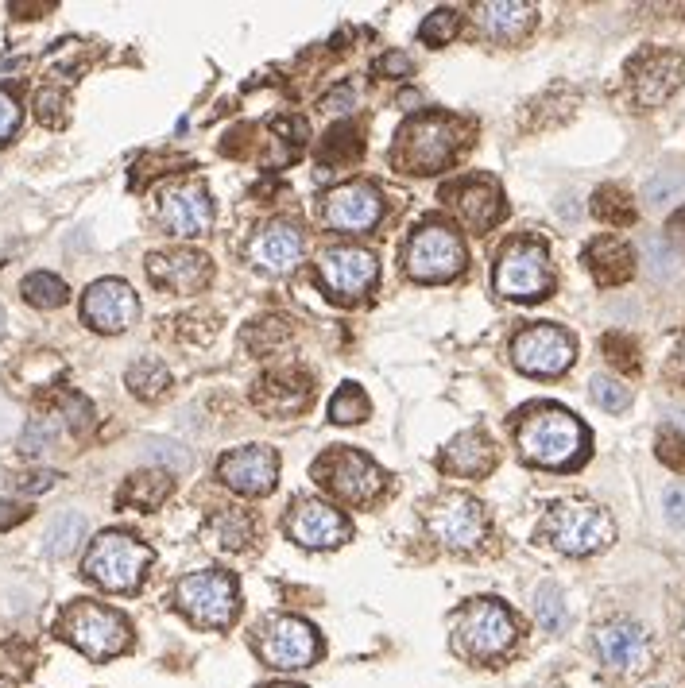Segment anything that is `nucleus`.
<instances>
[{"label": "nucleus", "instance_id": "obj_1", "mask_svg": "<svg viewBox=\"0 0 685 688\" xmlns=\"http://www.w3.org/2000/svg\"><path fill=\"white\" fill-rule=\"evenodd\" d=\"M469 144V124L446 113L411 116L391 147V167L403 174H438Z\"/></svg>", "mask_w": 685, "mask_h": 688}, {"label": "nucleus", "instance_id": "obj_2", "mask_svg": "<svg viewBox=\"0 0 685 688\" xmlns=\"http://www.w3.org/2000/svg\"><path fill=\"white\" fill-rule=\"evenodd\" d=\"M519 457L538 468H573L589 453V430L562 406H531L515 426Z\"/></svg>", "mask_w": 685, "mask_h": 688}, {"label": "nucleus", "instance_id": "obj_3", "mask_svg": "<svg viewBox=\"0 0 685 688\" xmlns=\"http://www.w3.org/2000/svg\"><path fill=\"white\" fill-rule=\"evenodd\" d=\"M59 634L90 661H109L128 650L132 631H128V619L113 611V607H101L93 600L70 603L59 615Z\"/></svg>", "mask_w": 685, "mask_h": 688}, {"label": "nucleus", "instance_id": "obj_4", "mask_svg": "<svg viewBox=\"0 0 685 688\" xmlns=\"http://www.w3.org/2000/svg\"><path fill=\"white\" fill-rule=\"evenodd\" d=\"M496 294H504L511 302H538L546 298L554 287V267H550V252L546 244L535 236H515L507 240L496 256Z\"/></svg>", "mask_w": 685, "mask_h": 688}, {"label": "nucleus", "instance_id": "obj_5", "mask_svg": "<svg viewBox=\"0 0 685 688\" xmlns=\"http://www.w3.org/2000/svg\"><path fill=\"white\" fill-rule=\"evenodd\" d=\"M542 538L554 545L558 553H569V557H589V553H600L604 545H612L616 538V522L608 511H600L593 503H554L546 518H542Z\"/></svg>", "mask_w": 685, "mask_h": 688}, {"label": "nucleus", "instance_id": "obj_6", "mask_svg": "<svg viewBox=\"0 0 685 688\" xmlns=\"http://www.w3.org/2000/svg\"><path fill=\"white\" fill-rule=\"evenodd\" d=\"M515 619L500 600H473L457 611L453 646L469 661H500L515 646Z\"/></svg>", "mask_w": 685, "mask_h": 688}, {"label": "nucleus", "instance_id": "obj_7", "mask_svg": "<svg viewBox=\"0 0 685 688\" xmlns=\"http://www.w3.org/2000/svg\"><path fill=\"white\" fill-rule=\"evenodd\" d=\"M175 607L206 631H225L240 611V592L237 580L221 569H202V573H186L175 584Z\"/></svg>", "mask_w": 685, "mask_h": 688}, {"label": "nucleus", "instance_id": "obj_8", "mask_svg": "<svg viewBox=\"0 0 685 688\" xmlns=\"http://www.w3.org/2000/svg\"><path fill=\"white\" fill-rule=\"evenodd\" d=\"M151 565V549L136 542L124 530H109L90 545L86 553V576L93 584H101L105 592H136L144 584V573Z\"/></svg>", "mask_w": 685, "mask_h": 688}, {"label": "nucleus", "instance_id": "obj_9", "mask_svg": "<svg viewBox=\"0 0 685 688\" xmlns=\"http://www.w3.org/2000/svg\"><path fill=\"white\" fill-rule=\"evenodd\" d=\"M314 480L333 491L341 503H353V507L372 503L388 484L384 468L372 457H364L360 449H349V445H333L314 460Z\"/></svg>", "mask_w": 685, "mask_h": 688}, {"label": "nucleus", "instance_id": "obj_10", "mask_svg": "<svg viewBox=\"0 0 685 688\" xmlns=\"http://www.w3.org/2000/svg\"><path fill=\"white\" fill-rule=\"evenodd\" d=\"M403 263H407V275L418 283H446V279H457L465 271L469 256H465L461 236L449 225H422L407 240Z\"/></svg>", "mask_w": 685, "mask_h": 688}, {"label": "nucleus", "instance_id": "obj_11", "mask_svg": "<svg viewBox=\"0 0 685 688\" xmlns=\"http://www.w3.org/2000/svg\"><path fill=\"white\" fill-rule=\"evenodd\" d=\"M256 650H260V658L268 661L271 669L295 673V669H306V665L318 661L322 638H318V631L306 619H298V615H275V619H268L256 631Z\"/></svg>", "mask_w": 685, "mask_h": 688}, {"label": "nucleus", "instance_id": "obj_12", "mask_svg": "<svg viewBox=\"0 0 685 688\" xmlns=\"http://www.w3.org/2000/svg\"><path fill=\"white\" fill-rule=\"evenodd\" d=\"M426 530L446 545V549H477L488 534V515L473 495H461V491H449L438 495L426 511Z\"/></svg>", "mask_w": 685, "mask_h": 688}, {"label": "nucleus", "instance_id": "obj_13", "mask_svg": "<svg viewBox=\"0 0 685 688\" xmlns=\"http://www.w3.org/2000/svg\"><path fill=\"white\" fill-rule=\"evenodd\" d=\"M380 263L368 248L357 244H333L318 256V279L326 283V290L337 302H357L368 290L376 287Z\"/></svg>", "mask_w": 685, "mask_h": 688}, {"label": "nucleus", "instance_id": "obj_14", "mask_svg": "<svg viewBox=\"0 0 685 688\" xmlns=\"http://www.w3.org/2000/svg\"><path fill=\"white\" fill-rule=\"evenodd\" d=\"M685 78V62L678 51H662V47H647L627 62V86L635 105L643 109H655L662 101L674 97V89L682 86Z\"/></svg>", "mask_w": 685, "mask_h": 688}, {"label": "nucleus", "instance_id": "obj_15", "mask_svg": "<svg viewBox=\"0 0 685 688\" xmlns=\"http://www.w3.org/2000/svg\"><path fill=\"white\" fill-rule=\"evenodd\" d=\"M577 356V344L558 325H527L511 341V360L527 375H562Z\"/></svg>", "mask_w": 685, "mask_h": 688}, {"label": "nucleus", "instance_id": "obj_16", "mask_svg": "<svg viewBox=\"0 0 685 688\" xmlns=\"http://www.w3.org/2000/svg\"><path fill=\"white\" fill-rule=\"evenodd\" d=\"M384 217V198L372 182H341L322 198V221L333 232H368Z\"/></svg>", "mask_w": 685, "mask_h": 688}, {"label": "nucleus", "instance_id": "obj_17", "mask_svg": "<svg viewBox=\"0 0 685 688\" xmlns=\"http://www.w3.org/2000/svg\"><path fill=\"white\" fill-rule=\"evenodd\" d=\"M442 201H449V209L461 217V225L473 232H488L507 213L504 190L492 178H484V174L449 182L442 190Z\"/></svg>", "mask_w": 685, "mask_h": 688}, {"label": "nucleus", "instance_id": "obj_18", "mask_svg": "<svg viewBox=\"0 0 685 688\" xmlns=\"http://www.w3.org/2000/svg\"><path fill=\"white\" fill-rule=\"evenodd\" d=\"M159 221L175 236H182V240H194V236L209 232V225H213V201H209L206 186L194 182V178L171 182L159 194Z\"/></svg>", "mask_w": 685, "mask_h": 688}, {"label": "nucleus", "instance_id": "obj_19", "mask_svg": "<svg viewBox=\"0 0 685 688\" xmlns=\"http://www.w3.org/2000/svg\"><path fill=\"white\" fill-rule=\"evenodd\" d=\"M287 534L302 549H333L353 538V522L322 499H298L287 511Z\"/></svg>", "mask_w": 685, "mask_h": 688}, {"label": "nucleus", "instance_id": "obj_20", "mask_svg": "<svg viewBox=\"0 0 685 688\" xmlns=\"http://www.w3.org/2000/svg\"><path fill=\"white\" fill-rule=\"evenodd\" d=\"M217 480L240 495H268L279 480V457L268 445H240L221 457Z\"/></svg>", "mask_w": 685, "mask_h": 688}, {"label": "nucleus", "instance_id": "obj_21", "mask_svg": "<svg viewBox=\"0 0 685 688\" xmlns=\"http://www.w3.org/2000/svg\"><path fill=\"white\" fill-rule=\"evenodd\" d=\"M140 314L136 290L124 279H97L86 294H82V317L86 325L97 333H124Z\"/></svg>", "mask_w": 685, "mask_h": 688}, {"label": "nucleus", "instance_id": "obj_22", "mask_svg": "<svg viewBox=\"0 0 685 688\" xmlns=\"http://www.w3.org/2000/svg\"><path fill=\"white\" fill-rule=\"evenodd\" d=\"M306 256V236L295 221H268L248 240V259L264 275H287Z\"/></svg>", "mask_w": 685, "mask_h": 688}, {"label": "nucleus", "instance_id": "obj_23", "mask_svg": "<svg viewBox=\"0 0 685 688\" xmlns=\"http://www.w3.org/2000/svg\"><path fill=\"white\" fill-rule=\"evenodd\" d=\"M596 654H600V661L608 669H616V673H639V669L651 665L655 650H651V638H647V631L639 623L612 619V623H604L596 631Z\"/></svg>", "mask_w": 685, "mask_h": 688}, {"label": "nucleus", "instance_id": "obj_24", "mask_svg": "<svg viewBox=\"0 0 685 688\" xmlns=\"http://www.w3.org/2000/svg\"><path fill=\"white\" fill-rule=\"evenodd\" d=\"M310 395H314V379L298 368H279V372H268L264 379H256L252 387V402L271 414V418H291V414H302L310 406Z\"/></svg>", "mask_w": 685, "mask_h": 688}, {"label": "nucleus", "instance_id": "obj_25", "mask_svg": "<svg viewBox=\"0 0 685 688\" xmlns=\"http://www.w3.org/2000/svg\"><path fill=\"white\" fill-rule=\"evenodd\" d=\"M148 275L155 287L175 290V294H198L209 283L213 267H209V256H202V252L171 248V252H151Z\"/></svg>", "mask_w": 685, "mask_h": 688}, {"label": "nucleus", "instance_id": "obj_26", "mask_svg": "<svg viewBox=\"0 0 685 688\" xmlns=\"http://www.w3.org/2000/svg\"><path fill=\"white\" fill-rule=\"evenodd\" d=\"M438 464H442V472H449V476L480 480V476H488L496 468V445H492V437L484 430H465L442 449Z\"/></svg>", "mask_w": 685, "mask_h": 688}, {"label": "nucleus", "instance_id": "obj_27", "mask_svg": "<svg viewBox=\"0 0 685 688\" xmlns=\"http://www.w3.org/2000/svg\"><path fill=\"white\" fill-rule=\"evenodd\" d=\"M473 20H477L484 39H492V43H519L527 31L535 28L538 8L535 4H523V0H492V4H477Z\"/></svg>", "mask_w": 685, "mask_h": 688}, {"label": "nucleus", "instance_id": "obj_28", "mask_svg": "<svg viewBox=\"0 0 685 688\" xmlns=\"http://www.w3.org/2000/svg\"><path fill=\"white\" fill-rule=\"evenodd\" d=\"M585 267L600 287H620L635 275V252L616 236H596L585 248Z\"/></svg>", "mask_w": 685, "mask_h": 688}, {"label": "nucleus", "instance_id": "obj_29", "mask_svg": "<svg viewBox=\"0 0 685 688\" xmlns=\"http://www.w3.org/2000/svg\"><path fill=\"white\" fill-rule=\"evenodd\" d=\"M256 530H260V522H256V515L252 511H244V507H225V511H213L206 522V542L213 545V549H225V553H240V549H248V545L256 542Z\"/></svg>", "mask_w": 685, "mask_h": 688}, {"label": "nucleus", "instance_id": "obj_30", "mask_svg": "<svg viewBox=\"0 0 685 688\" xmlns=\"http://www.w3.org/2000/svg\"><path fill=\"white\" fill-rule=\"evenodd\" d=\"M171 472H163V468H151V472H132L128 480H124V488H120L117 503L120 507H140V511H155L167 495H171Z\"/></svg>", "mask_w": 685, "mask_h": 688}, {"label": "nucleus", "instance_id": "obj_31", "mask_svg": "<svg viewBox=\"0 0 685 688\" xmlns=\"http://www.w3.org/2000/svg\"><path fill=\"white\" fill-rule=\"evenodd\" d=\"M124 383H128V391H132L136 399L155 402V399H163V395H167V387H171V372H167V364H163V360L144 356V360H136V364L128 368Z\"/></svg>", "mask_w": 685, "mask_h": 688}, {"label": "nucleus", "instance_id": "obj_32", "mask_svg": "<svg viewBox=\"0 0 685 688\" xmlns=\"http://www.w3.org/2000/svg\"><path fill=\"white\" fill-rule=\"evenodd\" d=\"M82 538H86V518L78 515V511H62V515L47 526V534H43V553H47V557H66V553L78 549Z\"/></svg>", "mask_w": 685, "mask_h": 688}, {"label": "nucleus", "instance_id": "obj_33", "mask_svg": "<svg viewBox=\"0 0 685 688\" xmlns=\"http://www.w3.org/2000/svg\"><path fill=\"white\" fill-rule=\"evenodd\" d=\"M360 151H364V140H360L357 124H337V128H329L326 132L318 159H322L326 167H341V163L360 159Z\"/></svg>", "mask_w": 685, "mask_h": 688}, {"label": "nucleus", "instance_id": "obj_34", "mask_svg": "<svg viewBox=\"0 0 685 688\" xmlns=\"http://www.w3.org/2000/svg\"><path fill=\"white\" fill-rule=\"evenodd\" d=\"M20 294H24V302L35 306V310H59L62 302L70 298L66 283H62L59 275H51V271H35V275H28L24 287H20Z\"/></svg>", "mask_w": 685, "mask_h": 688}, {"label": "nucleus", "instance_id": "obj_35", "mask_svg": "<svg viewBox=\"0 0 685 688\" xmlns=\"http://www.w3.org/2000/svg\"><path fill=\"white\" fill-rule=\"evenodd\" d=\"M535 619L542 631L550 634H562L569 623V611H566V596L558 584H542L535 592Z\"/></svg>", "mask_w": 685, "mask_h": 688}, {"label": "nucleus", "instance_id": "obj_36", "mask_svg": "<svg viewBox=\"0 0 685 688\" xmlns=\"http://www.w3.org/2000/svg\"><path fill=\"white\" fill-rule=\"evenodd\" d=\"M372 414V402H368V395L360 391L357 383H345L337 395H333V402H329V418L337 422V426H357V422H364Z\"/></svg>", "mask_w": 685, "mask_h": 688}, {"label": "nucleus", "instance_id": "obj_37", "mask_svg": "<svg viewBox=\"0 0 685 688\" xmlns=\"http://www.w3.org/2000/svg\"><path fill=\"white\" fill-rule=\"evenodd\" d=\"M593 213L604 225H620V229L635 221V205L620 186H600L593 194Z\"/></svg>", "mask_w": 685, "mask_h": 688}, {"label": "nucleus", "instance_id": "obj_38", "mask_svg": "<svg viewBox=\"0 0 685 688\" xmlns=\"http://www.w3.org/2000/svg\"><path fill=\"white\" fill-rule=\"evenodd\" d=\"M457 28H461V12H457V8H434V12L422 20L418 39H422L426 47H446L449 39L457 35Z\"/></svg>", "mask_w": 685, "mask_h": 688}, {"label": "nucleus", "instance_id": "obj_39", "mask_svg": "<svg viewBox=\"0 0 685 688\" xmlns=\"http://www.w3.org/2000/svg\"><path fill=\"white\" fill-rule=\"evenodd\" d=\"M589 391H593V402L600 406V410H612V414H620V410H627V406H631V387H624L616 375H593Z\"/></svg>", "mask_w": 685, "mask_h": 688}, {"label": "nucleus", "instance_id": "obj_40", "mask_svg": "<svg viewBox=\"0 0 685 688\" xmlns=\"http://www.w3.org/2000/svg\"><path fill=\"white\" fill-rule=\"evenodd\" d=\"M55 441H59V422L55 418H35V422H28V430L20 433V453L39 457V453L55 449Z\"/></svg>", "mask_w": 685, "mask_h": 688}, {"label": "nucleus", "instance_id": "obj_41", "mask_svg": "<svg viewBox=\"0 0 685 688\" xmlns=\"http://www.w3.org/2000/svg\"><path fill=\"white\" fill-rule=\"evenodd\" d=\"M31 673V650L20 642H4L0 646V685H16Z\"/></svg>", "mask_w": 685, "mask_h": 688}, {"label": "nucleus", "instance_id": "obj_42", "mask_svg": "<svg viewBox=\"0 0 685 688\" xmlns=\"http://www.w3.org/2000/svg\"><path fill=\"white\" fill-rule=\"evenodd\" d=\"M685 198V174L682 171H658L651 182H647V201L662 209L670 201H682Z\"/></svg>", "mask_w": 685, "mask_h": 688}, {"label": "nucleus", "instance_id": "obj_43", "mask_svg": "<svg viewBox=\"0 0 685 688\" xmlns=\"http://www.w3.org/2000/svg\"><path fill=\"white\" fill-rule=\"evenodd\" d=\"M275 321H279V317H271V321H252V325H248V333H244V344H248V348H260V352H271L275 344H283L287 337H291V325L283 321V325L271 333V325H275Z\"/></svg>", "mask_w": 685, "mask_h": 688}, {"label": "nucleus", "instance_id": "obj_44", "mask_svg": "<svg viewBox=\"0 0 685 688\" xmlns=\"http://www.w3.org/2000/svg\"><path fill=\"white\" fill-rule=\"evenodd\" d=\"M604 352H608V360H612L620 372H639V348H635L631 337H624V333H608V337H604Z\"/></svg>", "mask_w": 685, "mask_h": 688}, {"label": "nucleus", "instance_id": "obj_45", "mask_svg": "<svg viewBox=\"0 0 685 688\" xmlns=\"http://www.w3.org/2000/svg\"><path fill=\"white\" fill-rule=\"evenodd\" d=\"M658 460L674 472H685V437L678 430H662L658 433Z\"/></svg>", "mask_w": 685, "mask_h": 688}, {"label": "nucleus", "instance_id": "obj_46", "mask_svg": "<svg viewBox=\"0 0 685 688\" xmlns=\"http://www.w3.org/2000/svg\"><path fill=\"white\" fill-rule=\"evenodd\" d=\"M62 418L74 433H86L93 426V406L82 395H62Z\"/></svg>", "mask_w": 685, "mask_h": 688}, {"label": "nucleus", "instance_id": "obj_47", "mask_svg": "<svg viewBox=\"0 0 685 688\" xmlns=\"http://www.w3.org/2000/svg\"><path fill=\"white\" fill-rule=\"evenodd\" d=\"M35 116H39L43 124H62V120H66V93H59V89H43V93L35 97Z\"/></svg>", "mask_w": 685, "mask_h": 688}, {"label": "nucleus", "instance_id": "obj_48", "mask_svg": "<svg viewBox=\"0 0 685 688\" xmlns=\"http://www.w3.org/2000/svg\"><path fill=\"white\" fill-rule=\"evenodd\" d=\"M16 128H20V101L8 89H0V144H8Z\"/></svg>", "mask_w": 685, "mask_h": 688}, {"label": "nucleus", "instance_id": "obj_49", "mask_svg": "<svg viewBox=\"0 0 685 688\" xmlns=\"http://www.w3.org/2000/svg\"><path fill=\"white\" fill-rule=\"evenodd\" d=\"M647 256H651V271H655V275H670V271L678 267V256H674L662 240H647Z\"/></svg>", "mask_w": 685, "mask_h": 688}, {"label": "nucleus", "instance_id": "obj_50", "mask_svg": "<svg viewBox=\"0 0 685 688\" xmlns=\"http://www.w3.org/2000/svg\"><path fill=\"white\" fill-rule=\"evenodd\" d=\"M662 507H666V518H670L674 526H685V484H674V488L666 491Z\"/></svg>", "mask_w": 685, "mask_h": 688}, {"label": "nucleus", "instance_id": "obj_51", "mask_svg": "<svg viewBox=\"0 0 685 688\" xmlns=\"http://www.w3.org/2000/svg\"><path fill=\"white\" fill-rule=\"evenodd\" d=\"M376 70H380V74H395V78H407V74H411V58L403 55V51H391V55L380 58Z\"/></svg>", "mask_w": 685, "mask_h": 688}, {"label": "nucleus", "instance_id": "obj_52", "mask_svg": "<svg viewBox=\"0 0 685 688\" xmlns=\"http://www.w3.org/2000/svg\"><path fill=\"white\" fill-rule=\"evenodd\" d=\"M24 518H28V507H24V503H0V530L16 526V522H24Z\"/></svg>", "mask_w": 685, "mask_h": 688}, {"label": "nucleus", "instance_id": "obj_53", "mask_svg": "<svg viewBox=\"0 0 685 688\" xmlns=\"http://www.w3.org/2000/svg\"><path fill=\"white\" fill-rule=\"evenodd\" d=\"M353 101H357V93H353V86L333 89V93L326 97V105L333 109V113H341V109H345V105H353Z\"/></svg>", "mask_w": 685, "mask_h": 688}, {"label": "nucleus", "instance_id": "obj_54", "mask_svg": "<svg viewBox=\"0 0 685 688\" xmlns=\"http://www.w3.org/2000/svg\"><path fill=\"white\" fill-rule=\"evenodd\" d=\"M666 372L674 375L678 383H685V337L678 341V348H674V356H670V368Z\"/></svg>", "mask_w": 685, "mask_h": 688}, {"label": "nucleus", "instance_id": "obj_55", "mask_svg": "<svg viewBox=\"0 0 685 688\" xmlns=\"http://www.w3.org/2000/svg\"><path fill=\"white\" fill-rule=\"evenodd\" d=\"M399 105H403V109H411V105H422V97H418V93H411V89H407V93H399Z\"/></svg>", "mask_w": 685, "mask_h": 688}, {"label": "nucleus", "instance_id": "obj_56", "mask_svg": "<svg viewBox=\"0 0 685 688\" xmlns=\"http://www.w3.org/2000/svg\"><path fill=\"white\" fill-rule=\"evenodd\" d=\"M271 688H302V685H271Z\"/></svg>", "mask_w": 685, "mask_h": 688}, {"label": "nucleus", "instance_id": "obj_57", "mask_svg": "<svg viewBox=\"0 0 685 688\" xmlns=\"http://www.w3.org/2000/svg\"><path fill=\"white\" fill-rule=\"evenodd\" d=\"M0 333H4V310H0Z\"/></svg>", "mask_w": 685, "mask_h": 688}]
</instances>
